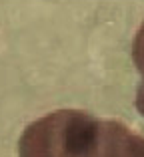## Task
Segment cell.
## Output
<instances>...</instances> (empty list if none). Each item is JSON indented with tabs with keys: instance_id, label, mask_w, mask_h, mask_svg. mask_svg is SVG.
Listing matches in <instances>:
<instances>
[{
	"instance_id": "7a4b0ae2",
	"label": "cell",
	"mask_w": 144,
	"mask_h": 157,
	"mask_svg": "<svg viewBox=\"0 0 144 157\" xmlns=\"http://www.w3.org/2000/svg\"><path fill=\"white\" fill-rule=\"evenodd\" d=\"M132 60L136 66V72L140 76L138 82V90H136V109L144 115V22L140 24L136 36L132 42Z\"/></svg>"
},
{
	"instance_id": "6da1fadb",
	"label": "cell",
	"mask_w": 144,
	"mask_h": 157,
	"mask_svg": "<svg viewBox=\"0 0 144 157\" xmlns=\"http://www.w3.org/2000/svg\"><path fill=\"white\" fill-rule=\"evenodd\" d=\"M18 157H144V135L114 117L56 109L24 127Z\"/></svg>"
}]
</instances>
